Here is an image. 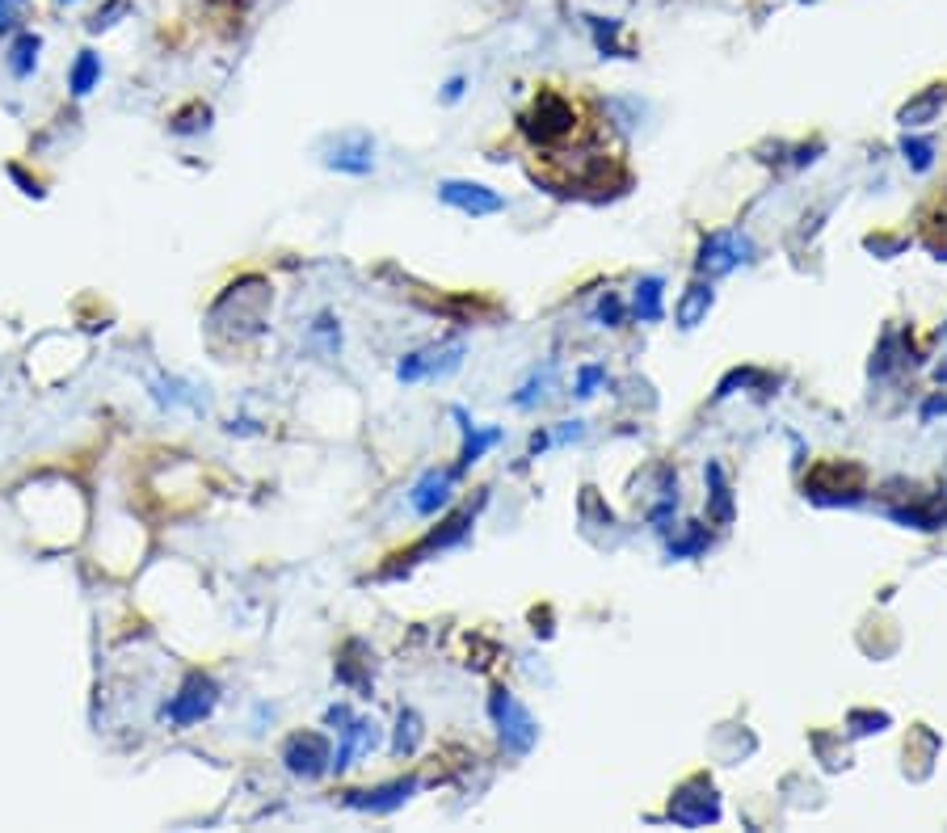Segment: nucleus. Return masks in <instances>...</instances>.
<instances>
[{"label":"nucleus","mask_w":947,"mask_h":833,"mask_svg":"<svg viewBox=\"0 0 947 833\" xmlns=\"http://www.w3.org/2000/svg\"><path fill=\"white\" fill-rule=\"evenodd\" d=\"M598 316H602V320H607V324H619V320H623V308H619V299H611V295H607V299H602V308H598Z\"/></svg>","instance_id":"23"},{"label":"nucleus","mask_w":947,"mask_h":833,"mask_svg":"<svg viewBox=\"0 0 947 833\" xmlns=\"http://www.w3.org/2000/svg\"><path fill=\"white\" fill-rule=\"evenodd\" d=\"M935 101H939V97L931 93L926 101H918V106H905V110H901V123H905V127H918L922 118H931V114H935Z\"/></svg>","instance_id":"21"},{"label":"nucleus","mask_w":947,"mask_h":833,"mask_svg":"<svg viewBox=\"0 0 947 833\" xmlns=\"http://www.w3.org/2000/svg\"><path fill=\"white\" fill-rule=\"evenodd\" d=\"M632 308H636V316H640L644 324L661 320V278H644V282H640Z\"/></svg>","instance_id":"16"},{"label":"nucleus","mask_w":947,"mask_h":833,"mask_svg":"<svg viewBox=\"0 0 947 833\" xmlns=\"http://www.w3.org/2000/svg\"><path fill=\"white\" fill-rule=\"evenodd\" d=\"M745 257H750V240H745L741 232H716V236L703 240L695 266L708 278H724V274H733Z\"/></svg>","instance_id":"4"},{"label":"nucleus","mask_w":947,"mask_h":833,"mask_svg":"<svg viewBox=\"0 0 947 833\" xmlns=\"http://www.w3.org/2000/svg\"><path fill=\"white\" fill-rule=\"evenodd\" d=\"M602 379V371L598 367H586V371H581V383H577V396L581 400H586V396H594V383Z\"/></svg>","instance_id":"22"},{"label":"nucleus","mask_w":947,"mask_h":833,"mask_svg":"<svg viewBox=\"0 0 947 833\" xmlns=\"http://www.w3.org/2000/svg\"><path fill=\"white\" fill-rule=\"evenodd\" d=\"M215 703H219V686H215V678H207V674H190L186 686H181L177 695H173V703L165 707V720L177 724V728H190V724H198V720H207L211 711H215Z\"/></svg>","instance_id":"3"},{"label":"nucleus","mask_w":947,"mask_h":833,"mask_svg":"<svg viewBox=\"0 0 947 833\" xmlns=\"http://www.w3.org/2000/svg\"><path fill=\"white\" fill-rule=\"evenodd\" d=\"M325 165L337 169V173H354V177H367L375 169V144L367 135H346L337 139L333 156H325Z\"/></svg>","instance_id":"8"},{"label":"nucleus","mask_w":947,"mask_h":833,"mask_svg":"<svg viewBox=\"0 0 947 833\" xmlns=\"http://www.w3.org/2000/svg\"><path fill=\"white\" fill-rule=\"evenodd\" d=\"M451 472H426L417 484H413V493H409V501H413V510L421 514V518H434L442 505L451 501Z\"/></svg>","instance_id":"9"},{"label":"nucleus","mask_w":947,"mask_h":833,"mask_svg":"<svg viewBox=\"0 0 947 833\" xmlns=\"http://www.w3.org/2000/svg\"><path fill=\"white\" fill-rule=\"evenodd\" d=\"M708 480H712V518L733 522V497H729V484H724L720 463H708Z\"/></svg>","instance_id":"17"},{"label":"nucleus","mask_w":947,"mask_h":833,"mask_svg":"<svg viewBox=\"0 0 947 833\" xmlns=\"http://www.w3.org/2000/svg\"><path fill=\"white\" fill-rule=\"evenodd\" d=\"M341 749L333 754V762H329V770H346L358 754H371L375 749V741H379V728H375V720H350V728H341Z\"/></svg>","instance_id":"10"},{"label":"nucleus","mask_w":947,"mask_h":833,"mask_svg":"<svg viewBox=\"0 0 947 833\" xmlns=\"http://www.w3.org/2000/svg\"><path fill=\"white\" fill-rule=\"evenodd\" d=\"M455 417L463 421V434H468V442H463V455H459V467H472L480 455H485L489 451V446H497V430H476V425L468 421V413H463V409H455Z\"/></svg>","instance_id":"13"},{"label":"nucleus","mask_w":947,"mask_h":833,"mask_svg":"<svg viewBox=\"0 0 947 833\" xmlns=\"http://www.w3.org/2000/svg\"><path fill=\"white\" fill-rule=\"evenodd\" d=\"M931 144H922V139H905V160H910L914 169H931Z\"/></svg>","instance_id":"20"},{"label":"nucleus","mask_w":947,"mask_h":833,"mask_svg":"<svg viewBox=\"0 0 947 833\" xmlns=\"http://www.w3.org/2000/svg\"><path fill=\"white\" fill-rule=\"evenodd\" d=\"M38 51H43V38H38V34H22V38H17V43L9 47V68H13L17 80H26V76L34 72Z\"/></svg>","instance_id":"14"},{"label":"nucleus","mask_w":947,"mask_h":833,"mask_svg":"<svg viewBox=\"0 0 947 833\" xmlns=\"http://www.w3.org/2000/svg\"><path fill=\"white\" fill-rule=\"evenodd\" d=\"M97 80H102V59H97L93 51H80L76 64H72V93L89 97L97 89Z\"/></svg>","instance_id":"15"},{"label":"nucleus","mask_w":947,"mask_h":833,"mask_svg":"<svg viewBox=\"0 0 947 833\" xmlns=\"http://www.w3.org/2000/svg\"><path fill=\"white\" fill-rule=\"evenodd\" d=\"M417 791V783L413 779H400V783H388V787H375V791H358V796H350L346 804L350 808H371V812H392V808H400L409 796Z\"/></svg>","instance_id":"11"},{"label":"nucleus","mask_w":947,"mask_h":833,"mask_svg":"<svg viewBox=\"0 0 947 833\" xmlns=\"http://www.w3.org/2000/svg\"><path fill=\"white\" fill-rule=\"evenodd\" d=\"M712 287H703V282H695V287L687 291V295H682L678 299V329H699V324H703V316H708L712 312Z\"/></svg>","instance_id":"12"},{"label":"nucleus","mask_w":947,"mask_h":833,"mask_svg":"<svg viewBox=\"0 0 947 833\" xmlns=\"http://www.w3.org/2000/svg\"><path fill=\"white\" fill-rule=\"evenodd\" d=\"M522 131L531 135V144L539 148H548V152H560L569 139H577L581 131V118H577V106L564 93H552V89H543L535 97V106L531 114L522 118Z\"/></svg>","instance_id":"1"},{"label":"nucleus","mask_w":947,"mask_h":833,"mask_svg":"<svg viewBox=\"0 0 947 833\" xmlns=\"http://www.w3.org/2000/svg\"><path fill=\"white\" fill-rule=\"evenodd\" d=\"M459 362H463V345H459V341H451V345H430V350L409 354V358L396 367V375L405 379V383H417V379L451 375V371H459Z\"/></svg>","instance_id":"6"},{"label":"nucleus","mask_w":947,"mask_h":833,"mask_svg":"<svg viewBox=\"0 0 947 833\" xmlns=\"http://www.w3.org/2000/svg\"><path fill=\"white\" fill-rule=\"evenodd\" d=\"M438 198L447 202V207L463 211V215H497V211H506V198H501L497 190H489V186H480V181H442Z\"/></svg>","instance_id":"7"},{"label":"nucleus","mask_w":947,"mask_h":833,"mask_svg":"<svg viewBox=\"0 0 947 833\" xmlns=\"http://www.w3.org/2000/svg\"><path fill=\"white\" fill-rule=\"evenodd\" d=\"M282 762H287V770L299 779H320L329 770L333 754H329V741L320 733H295L287 741V749H282Z\"/></svg>","instance_id":"5"},{"label":"nucleus","mask_w":947,"mask_h":833,"mask_svg":"<svg viewBox=\"0 0 947 833\" xmlns=\"http://www.w3.org/2000/svg\"><path fill=\"white\" fill-rule=\"evenodd\" d=\"M421 741V720H417V711H400V724H396V741H392V754H413Z\"/></svg>","instance_id":"18"},{"label":"nucleus","mask_w":947,"mask_h":833,"mask_svg":"<svg viewBox=\"0 0 947 833\" xmlns=\"http://www.w3.org/2000/svg\"><path fill=\"white\" fill-rule=\"evenodd\" d=\"M548 383H552V367H548V371H543V379L535 375V379L527 383V388H522V392L514 396V404H518V409H531V404H535V400H543V388H548Z\"/></svg>","instance_id":"19"},{"label":"nucleus","mask_w":947,"mask_h":833,"mask_svg":"<svg viewBox=\"0 0 947 833\" xmlns=\"http://www.w3.org/2000/svg\"><path fill=\"white\" fill-rule=\"evenodd\" d=\"M5 5H17V0H5Z\"/></svg>","instance_id":"25"},{"label":"nucleus","mask_w":947,"mask_h":833,"mask_svg":"<svg viewBox=\"0 0 947 833\" xmlns=\"http://www.w3.org/2000/svg\"><path fill=\"white\" fill-rule=\"evenodd\" d=\"M59 5H68V0H59Z\"/></svg>","instance_id":"26"},{"label":"nucleus","mask_w":947,"mask_h":833,"mask_svg":"<svg viewBox=\"0 0 947 833\" xmlns=\"http://www.w3.org/2000/svg\"><path fill=\"white\" fill-rule=\"evenodd\" d=\"M0 26H9V9H5V0H0Z\"/></svg>","instance_id":"24"},{"label":"nucleus","mask_w":947,"mask_h":833,"mask_svg":"<svg viewBox=\"0 0 947 833\" xmlns=\"http://www.w3.org/2000/svg\"><path fill=\"white\" fill-rule=\"evenodd\" d=\"M489 711H493L497 733H501V741H506V749H514V754H531L535 741H539V724L531 720V711L522 707L510 690H493Z\"/></svg>","instance_id":"2"}]
</instances>
